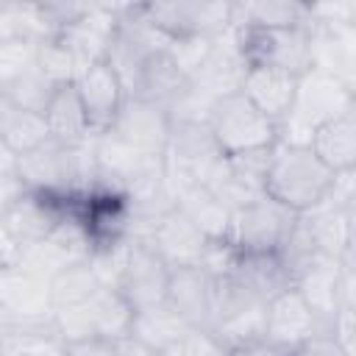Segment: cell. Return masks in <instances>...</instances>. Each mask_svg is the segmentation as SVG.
<instances>
[{
	"label": "cell",
	"mask_w": 356,
	"mask_h": 356,
	"mask_svg": "<svg viewBox=\"0 0 356 356\" xmlns=\"http://www.w3.org/2000/svg\"><path fill=\"white\" fill-rule=\"evenodd\" d=\"M36 56H39V42L17 39V42H8V44H0V92L8 89L28 70H33Z\"/></svg>",
	"instance_id": "obj_35"
},
{
	"label": "cell",
	"mask_w": 356,
	"mask_h": 356,
	"mask_svg": "<svg viewBox=\"0 0 356 356\" xmlns=\"http://www.w3.org/2000/svg\"><path fill=\"white\" fill-rule=\"evenodd\" d=\"M134 309L117 289H100L83 303L53 309V328L64 345L83 339H120L128 337Z\"/></svg>",
	"instance_id": "obj_5"
},
{
	"label": "cell",
	"mask_w": 356,
	"mask_h": 356,
	"mask_svg": "<svg viewBox=\"0 0 356 356\" xmlns=\"http://www.w3.org/2000/svg\"><path fill=\"white\" fill-rule=\"evenodd\" d=\"M298 81L289 72L281 70H264V67H248L239 92L264 114L270 117L275 125L289 114L295 92H298Z\"/></svg>",
	"instance_id": "obj_23"
},
{
	"label": "cell",
	"mask_w": 356,
	"mask_h": 356,
	"mask_svg": "<svg viewBox=\"0 0 356 356\" xmlns=\"http://www.w3.org/2000/svg\"><path fill=\"white\" fill-rule=\"evenodd\" d=\"M325 331L323 320L312 312V306L300 298V292L295 286H289L286 292L275 295L267 306H264V328H261V339L278 350H292L295 345H300L303 339H309L312 334Z\"/></svg>",
	"instance_id": "obj_14"
},
{
	"label": "cell",
	"mask_w": 356,
	"mask_h": 356,
	"mask_svg": "<svg viewBox=\"0 0 356 356\" xmlns=\"http://www.w3.org/2000/svg\"><path fill=\"white\" fill-rule=\"evenodd\" d=\"M298 214L286 206H281L273 197H259L236 211H231V228L228 242L236 250H253V253H278L286 242L289 231L295 228Z\"/></svg>",
	"instance_id": "obj_8"
},
{
	"label": "cell",
	"mask_w": 356,
	"mask_h": 356,
	"mask_svg": "<svg viewBox=\"0 0 356 356\" xmlns=\"http://www.w3.org/2000/svg\"><path fill=\"white\" fill-rule=\"evenodd\" d=\"M17 256H19V242H17V239L3 228V222H0V270L17 264Z\"/></svg>",
	"instance_id": "obj_42"
},
{
	"label": "cell",
	"mask_w": 356,
	"mask_h": 356,
	"mask_svg": "<svg viewBox=\"0 0 356 356\" xmlns=\"http://www.w3.org/2000/svg\"><path fill=\"white\" fill-rule=\"evenodd\" d=\"M170 128H172V122L164 108H159L147 100H139V97H125L120 114L114 117V122L106 131L114 134L120 142H125L128 147H134L142 156H164Z\"/></svg>",
	"instance_id": "obj_15"
},
{
	"label": "cell",
	"mask_w": 356,
	"mask_h": 356,
	"mask_svg": "<svg viewBox=\"0 0 356 356\" xmlns=\"http://www.w3.org/2000/svg\"><path fill=\"white\" fill-rule=\"evenodd\" d=\"M17 153L6 145V139L0 136V175H11V172H17Z\"/></svg>",
	"instance_id": "obj_44"
},
{
	"label": "cell",
	"mask_w": 356,
	"mask_h": 356,
	"mask_svg": "<svg viewBox=\"0 0 356 356\" xmlns=\"http://www.w3.org/2000/svg\"><path fill=\"white\" fill-rule=\"evenodd\" d=\"M189 328L192 325L164 300V303H156V306H147V309L134 312L128 337L145 353H170L186 337Z\"/></svg>",
	"instance_id": "obj_22"
},
{
	"label": "cell",
	"mask_w": 356,
	"mask_h": 356,
	"mask_svg": "<svg viewBox=\"0 0 356 356\" xmlns=\"http://www.w3.org/2000/svg\"><path fill=\"white\" fill-rule=\"evenodd\" d=\"M25 195V184L17 178V172L11 175H0V220L14 209V203Z\"/></svg>",
	"instance_id": "obj_41"
},
{
	"label": "cell",
	"mask_w": 356,
	"mask_h": 356,
	"mask_svg": "<svg viewBox=\"0 0 356 356\" xmlns=\"http://www.w3.org/2000/svg\"><path fill=\"white\" fill-rule=\"evenodd\" d=\"M42 117L47 122L50 139H56L61 145H81V142H89L95 136V131L89 125V117L81 106V97L75 92V83L56 86Z\"/></svg>",
	"instance_id": "obj_26"
},
{
	"label": "cell",
	"mask_w": 356,
	"mask_h": 356,
	"mask_svg": "<svg viewBox=\"0 0 356 356\" xmlns=\"http://www.w3.org/2000/svg\"><path fill=\"white\" fill-rule=\"evenodd\" d=\"M334 178L337 172H331L309 145L275 142L267 161L264 195L295 214H303L328 197Z\"/></svg>",
	"instance_id": "obj_1"
},
{
	"label": "cell",
	"mask_w": 356,
	"mask_h": 356,
	"mask_svg": "<svg viewBox=\"0 0 356 356\" xmlns=\"http://www.w3.org/2000/svg\"><path fill=\"white\" fill-rule=\"evenodd\" d=\"M245 67L281 70L295 78L312 70V28H234Z\"/></svg>",
	"instance_id": "obj_4"
},
{
	"label": "cell",
	"mask_w": 356,
	"mask_h": 356,
	"mask_svg": "<svg viewBox=\"0 0 356 356\" xmlns=\"http://www.w3.org/2000/svg\"><path fill=\"white\" fill-rule=\"evenodd\" d=\"M309 28H356V3L353 0H328V3H306Z\"/></svg>",
	"instance_id": "obj_36"
},
{
	"label": "cell",
	"mask_w": 356,
	"mask_h": 356,
	"mask_svg": "<svg viewBox=\"0 0 356 356\" xmlns=\"http://www.w3.org/2000/svg\"><path fill=\"white\" fill-rule=\"evenodd\" d=\"M186 89H189V78L175 67V61L167 56V50H159L139 70L128 97L147 100V103H153V106L167 111Z\"/></svg>",
	"instance_id": "obj_25"
},
{
	"label": "cell",
	"mask_w": 356,
	"mask_h": 356,
	"mask_svg": "<svg viewBox=\"0 0 356 356\" xmlns=\"http://www.w3.org/2000/svg\"><path fill=\"white\" fill-rule=\"evenodd\" d=\"M353 106H356L353 86H348L325 72L309 70L298 81V92H295L289 114L278 122V142L309 145V136L317 125H323L325 120H331Z\"/></svg>",
	"instance_id": "obj_2"
},
{
	"label": "cell",
	"mask_w": 356,
	"mask_h": 356,
	"mask_svg": "<svg viewBox=\"0 0 356 356\" xmlns=\"http://www.w3.org/2000/svg\"><path fill=\"white\" fill-rule=\"evenodd\" d=\"M167 284H170V267L164 264V259L147 242L128 239L125 256H122V270H120V278L114 286L122 295V300L134 312L164 303Z\"/></svg>",
	"instance_id": "obj_11"
},
{
	"label": "cell",
	"mask_w": 356,
	"mask_h": 356,
	"mask_svg": "<svg viewBox=\"0 0 356 356\" xmlns=\"http://www.w3.org/2000/svg\"><path fill=\"white\" fill-rule=\"evenodd\" d=\"M53 89H56V86L42 75V70L33 67V70H28L22 78H17L8 89H3L0 97L8 100V103H14V106H19V108L44 114V106H47Z\"/></svg>",
	"instance_id": "obj_33"
},
{
	"label": "cell",
	"mask_w": 356,
	"mask_h": 356,
	"mask_svg": "<svg viewBox=\"0 0 356 356\" xmlns=\"http://www.w3.org/2000/svg\"><path fill=\"white\" fill-rule=\"evenodd\" d=\"M67 356H145V350L131 339H83L67 345Z\"/></svg>",
	"instance_id": "obj_37"
},
{
	"label": "cell",
	"mask_w": 356,
	"mask_h": 356,
	"mask_svg": "<svg viewBox=\"0 0 356 356\" xmlns=\"http://www.w3.org/2000/svg\"><path fill=\"white\" fill-rule=\"evenodd\" d=\"M234 284H239L248 295H253L261 303H270L275 295L286 292L292 286V278L281 261L278 253H253V250H236L234 264L228 275Z\"/></svg>",
	"instance_id": "obj_19"
},
{
	"label": "cell",
	"mask_w": 356,
	"mask_h": 356,
	"mask_svg": "<svg viewBox=\"0 0 356 356\" xmlns=\"http://www.w3.org/2000/svg\"><path fill=\"white\" fill-rule=\"evenodd\" d=\"M0 136L6 139V145L17 156H22V153H28V150H33L50 139L47 122L42 114L19 108L3 97H0Z\"/></svg>",
	"instance_id": "obj_29"
},
{
	"label": "cell",
	"mask_w": 356,
	"mask_h": 356,
	"mask_svg": "<svg viewBox=\"0 0 356 356\" xmlns=\"http://www.w3.org/2000/svg\"><path fill=\"white\" fill-rule=\"evenodd\" d=\"M53 323V292L50 281L19 267L0 270V328L50 325Z\"/></svg>",
	"instance_id": "obj_9"
},
{
	"label": "cell",
	"mask_w": 356,
	"mask_h": 356,
	"mask_svg": "<svg viewBox=\"0 0 356 356\" xmlns=\"http://www.w3.org/2000/svg\"><path fill=\"white\" fill-rule=\"evenodd\" d=\"M206 125L222 156L270 150L278 142V125L264 117L242 92L220 97L211 106Z\"/></svg>",
	"instance_id": "obj_3"
},
{
	"label": "cell",
	"mask_w": 356,
	"mask_h": 356,
	"mask_svg": "<svg viewBox=\"0 0 356 356\" xmlns=\"http://www.w3.org/2000/svg\"><path fill=\"white\" fill-rule=\"evenodd\" d=\"M264 306L267 303L248 295L231 278H217L211 334L228 348V353L242 345L259 342L264 328Z\"/></svg>",
	"instance_id": "obj_10"
},
{
	"label": "cell",
	"mask_w": 356,
	"mask_h": 356,
	"mask_svg": "<svg viewBox=\"0 0 356 356\" xmlns=\"http://www.w3.org/2000/svg\"><path fill=\"white\" fill-rule=\"evenodd\" d=\"M245 61L236 50V31L228 28L220 36H214V50L209 56V61L200 67V72L189 81L195 89H200L206 97L220 100L225 95L239 92L242 78H245Z\"/></svg>",
	"instance_id": "obj_20"
},
{
	"label": "cell",
	"mask_w": 356,
	"mask_h": 356,
	"mask_svg": "<svg viewBox=\"0 0 356 356\" xmlns=\"http://www.w3.org/2000/svg\"><path fill=\"white\" fill-rule=\"evenodd\" d=\"M286 356H350L345 353L331 334L320 331V334H312L309 339H303L300 345H295L292 350H286Z\"/></svg>",
	"instance_id": "obj_40"
},
{
	"label": "cell",
	"mask_w": 356,
	"mask_h": 356,
	"mask_svg": "<svg viewBox=\"0 0 356 356\" xmlns=\"http://www.w3.org/2000/svg\"><path fill=\"white\" fill-rule=\"evenodd\" d=\"M167 56L175 61V67L192 81L200 67L209 61L211 50H214V36H184V39H170V44L164 47Z\"/></svg>",
	"instance_id": "obj_34"
},
{
	"label": "cell",
	"mask_w": 356,
	"mask_h": 356,
	"mask_svg": "<svg viewBox=\"0 0 356 356\" xmlns=\"http://www.w3.org/2000/svg\"><path fill=\"white\" fill-rule=\"evenodd\" d=\"M325 334H331L334 342H337L345 353L353 356V306H339V309L331 314V320H328V325H325Z\"/></svg>",
	"instance_id": "obj_39"
},
{
	"label": "cell",
	"mask_w": 356,
	"mask_h": 356,
	"mask_svg": "<svg viewBox=\"0 0 356 356\" xmlns=\"http://www.w3.org/2000/svg\"><path fill=\"white\" fill-rule=\"evenodd\" d=\"M0 356H67V345L53 323L0 328Z\"/></svg>",
	"instance_id": "obj_30"
},
{
	"label": "cell",
	"mask_w": 356,
	"mask_h": 356,
	"mask_svg": "<svg viewBox=\"0 0 356 356\" xmlns=\"http://www.w3.org/2000/svg\"><path fill=\"white\" fill-rule=\"evenodd\" d=\"M167 44L170 39L159 28H153V22L147 19L145 3H120V14H117L108 50H106V61L122 81L125 92H131L145 61L153 53L164 50Z\"/></svg>",
	"instance_id": "obj_6"
},
{
	"label": "cell",
	"mask_w": 356,
	"mask_h": 356,
	"mask_svg": "<svg viewBox=\"0 0 356 356\" xmlns=\"http://www.w3.org/2000/svg\"><path fill=\"white\" fill-rule=\"evenodd\" d=\"M175 209L206 236L225 239L231 228V209L203 184H184L175 189Z\"/></svg>",
	"instance_id": "obj_27"
},
{
	"label": "cell",
	"mask_w": 356,
	"mask_h": 356,
	"mask_svg": "<svg viewBox=\"0 0 356 356\" xmlns=\"http://www.w3.org/2000/svg\"><path fill=\"white\" fill-rule=\"evenodd\" d=\"M220 159L222 150L206 122H172L164 150V172L172 189L184 184H206Z\"/></svg>",
	"instance_id": "obj_7"
},
{
	"label": "cell",
	"mask_w": 356,
	"mask_h": 356,
	"mask_svg": "<svg viewBox=\"0 0 356 356\" xmlns=\"http://www.w3.org/2000/svg\"><path fill=\"white\" fill-rule=\"evenodd\" d=\"M36 67L42 70V75L53 83H75L78 75L83 72V64L75 58V53L64 44V39L50 36L44 42H39V56H36Z\"/></svg>",
	"instance_id": "obj_32"
},
{
	"label": "cell",
	"mask_w": 356,
	"mask_h": 356,
	"mask_svg": "<svg viewBox=\"0 0 356 356\" xmlns=\"http://www.w3.org/2000/svg\"><path fill=\"white\" fill-rule=\"evenodd\" d=\"M75 92L81 97V106L89 117V125L95 134H103L114 117L120 114L128 92L122 86V81L117 78V72L108 67V61H97L92 67H86L78 81H75Z\"/></svg>",
	"instance_id": "obj_17"
},
{
	"label": "cell",
	"mask_w": 356,
	"mask_h": 356,
	"mask_svg": "<svg viewBox=\"0 0 356 356\" xmlns=\"http://www.w3.org/2000/svg\"><path fill=\"white\" fill-rule=\"evenodd\" d=\"M228 356H286V353L273 348V345H267L264 339H259V342H250V345H242V348L231 350Z\"/></svg>",
	"instance_id": "obj_43"
},
{
	"label": "cell",
	"mask_w": 356,
	"mask_h": 356,
	"mask_svg": "<svg viewBox=\"0 0 356 356\" xmlns=\"http://www.w3.org/2000/svg\"><path fill=\"white\" fill-rule=\"evenodd\" d=\"M145 14L167 39L184 36H220L231 28V3L200 0H161L145 3Z\"/></svg>",
	"instance_id": "obj_12"
},
{
	"label": "cell",
	"mask_w": 356,
	"mask_h": 356,
	"mask_svg": "<svg viewBox=\"0 0 356 356\" xmlns=\"http://www.w3.org/2000/svg\"><path fill=\"white\" fill-rule=\"evenodd\" d=\"M175 356H228V348L206 328H189L186 337L175 345Z\"/></svg>",
	"instance_id": "obj_38"
},
{
	"label": "cell",
	"mask_w": 356,
	"mask_h": 356,
	"mask_svg": "<svg viewBox=\"0 0 356 356\" xmlns=\"http://www.w3.org/2000/svg\"><path fill=\"white\" fill-rule=\"evenodd\" d=\"M306 25V3L298 0H256V3H231V28H289Z\"/></svg>",
	"instance_id": "obj_28"
},
{
	"label": "cell",
	"mask_w": 356,
	"mask_h": 356,
	"mask_svg": "<svg viewBox=\"0 0 356 356\" xmlns=\"http://www.w3.org/2000/svg\"><path fill=\"white\" fill-rule=\"evenodd\" d=\"M100 289H108L100 284V278L95 275V270L89 267V261H78L70 264L67 270H61L56 278H50V292H53V309H64V306H75L89 300L92 295H97Z\"/></svg>",
	"instance_id": "obj_31"
},
{
	"label": "cell",
	"mask_w": 356,
	"mask_h": 356,
	"mask_svg": "<svg viewBox=\"0 0 356 356\" xmlns=\"http://www.w3.org/2000/svg\"><path fill=\"white\" fill-rule=\"evenodd\" d=\"M270 150L222 156L203 186H209L231 211L264 197V175H267Z\"/></svg>",
	"instance_id": "obj_13"
},
{
	"label": "cell",
	"mask_w": 356,
	"mask_h": 356,
	"mask_svg": "<svg viewBox=\"0 0 356 356\" xmlns=\"http://www.w3.org/2000/svg\"><path fill=\"white\" fill-rule=\"evenodd\" d=\"M145 242L164 259V264L170 270L200 264V259L206 253V245H209V239L178 209H172L170 214H164L150 228V234H147Z\"/></svg>",
	"instance_id": "obj_18"
},
{
	"label": "cell",
	"mask_w": 356,
	"mask_h": 356,
	"mask_svg": "<svg viewBox=\"0 0 356 356\" xmlns=\"http://www.w3.org/2000/svg\"><path fill=\"white\" fill-rule=\"evenodd\" d=\"M309 147L331 172H350L356 167V106L317 125Z\"/></svg>",
	"instance_id": "obj_24"
},
{
	"label": "cell",
	"mask_w": 356,
	"mask_h": 356,
	"mask_svg": "<svg viewBox=\"0 0 356 356\" xmlns=\"http://www.w3.org/2000/svg\"><path fill=\"white\" fill-rule=\"evenodd\" d=\"M300 222L312 234L317 250L328 259H345L353 256L356 234H353V211L339 209L331 200H323L320 206L300 214Z\"/></svg>",
	"instance_id": "obj_21"
},
{
	"label": "cell",
	"mask_w": 356,
	"mask_h": 356,
	"mask_svg": "<svg viewBox=\"0 0 356 356\" xmlns=\"http://www.w3.org/2000/svg\"><path fill=\"white\" fill-rule=\"evenodd\" d=\"M145 356H175V353L170 350V353H145Z\"/></svg>",
	"instance_id": "obj_45"
},
{
	"label": "cell",
	"mask_w": 356,
	"mask_h": 356,
	"mask_svg": "<svg viewBox=\"0 0 356 356\" xmlns=\"http://www.w3.org/2000/svg\"><path fill=\"white\" fill-rule=\"evenodd\" d=\"M214 295H217V278L211 273H206L200 264L170 270L167 303L192 328L211 331V323H214Z\"/></svg>",
	"instance_id": "obj_16"
}]
</instances>
